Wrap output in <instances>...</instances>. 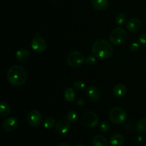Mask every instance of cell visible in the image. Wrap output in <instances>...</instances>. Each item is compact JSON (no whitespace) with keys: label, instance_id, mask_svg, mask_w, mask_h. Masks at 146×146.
<instances>
[{"label":"cell","instance_id":"25","mask_svg":"<svg viewBox=\"0 0 146 146\" xmlns=\"http://www.w3.org/2000/svg\"><path fill=\"white\" fill-rule=\"evenodd\" d=\"M85 84L81 81H76L74 83V88L78 91H83L85 88Z\"/></svg>","mask_w":146,"mask_h":146},{"label":"cell","instance_id":"21","mask_svg":"<svg viewBox=\"0 0 146 146\" xmlns=\"http://www.w3.org/2000/svg\"><path fill=\"white\" fill-rule=\"evenodd\" d=\"M135 129L139 133H146V118H143L137 123Z\"/></svg>","mask_w":146,"mask_h":146},{"label":"cell","instance_id":"7","mask_svg":"<svg viewBox=\"0 0 146 146\" xmlns=\"http://www.w3.org/2000/svg\"><path fill=\"white\" fill-rule=\"evenodd\" d=\"M42 115L37 110H32L27 115V122L31 126L37 127L42 122Z\"/></svg>","mask_w":146,"mask_h":146},{"label":"cell","instance_id":"17","mask_svg":"<svg viewBox=\"0 0 146 146\" xmlns=\"http://www.w3.org/2000/svg\"><path fill=\"white\" fill-rule=\"evenodd\" d=\"M92 145L93 146H108V141L106 138L102 135H96L92 138Z\"/></svg>","mask_w":146,"mask_h":146},{"label":"cell","instance_id":"20","mask_svg":"<svg viewBox=\"0 0 146 146\" xmlns=\"http://www.w3.org/2000/svg\"><path fill=\"white\" fill-rule=\"evenodd\" d=\"M56 125V120L54 117L48 116L44 119V122H43V125L46 129H51L52 128L54 125Z\"/></svg>","mask_w":146,"mask_h":146},{"label":"cell","instance_id":"3","mask_svg":"<svg viewBox=\"0 0 146 146\" xmlns=\"http://www.w3.org/2000/svg\"><path fill=\"white\" fill-rule=\"evenodd\" d=\"M128 33L123 27H117L114 29L109 35V40L114 45H121L126 41Z\"/></svg>","mask_w":146,"mask_h":146},{"label":"cell","instance_id":"15","mask_svg":"<svg viewBox=\"0 0 146 146\" xmlns=\"http://www.w3.org/2000/svg\"><path fill=\"white\" fill-rule=\"evenodd\" d=\"M125 143V138L121 134H114L110 138V145L111 146H123Z\"/></svg>","mask_w":146,"mask_h":146},{"label":"cell","instance_id":"11","mask_svg":"<svg viewBox=\"0 0 146 146\" xmlns=\"http://www.w3.org/2000/svg\"><path fill=\"white\" fill-rule=\"evenodd\" d=\"M19 125V121L15 117H9L2 123V127L7 132H12L15 131Z\"/></svg>","mask_w":146,"mask_h":146},{"label":"cell","instance_id":"2","mask_svg":"<svg viewBox=\"0 0 146 146\" xmlns=\"http://www.w3.org/2000/svg\"><path fill=\"white\" fill-rule=\"evenodd\" d=\"M94 56L100 59H106L109 58L113 52L112 45L104 38H98L94 41L91 46Z\"/></svg>","mask_w":146,"mask_h":146},{"label":"cell","instance_id":"14","mask_svg":"<svg viewBox=\"0 0 146 146\" xmlns=\"http://www.w3.org/2000/svg\"><path fill=\"white\" fill-rule=\"evenodd\" d=\"M91 5L98 11H105L109 6L108 0H91Z\"/></svg>","mask_w":146,"mask_h":146},{"label":"cell","instance_id":"28","mask_svg":"<svg viewBox=\"0 0 146 146\" xmlns=\"http://www.w3.org/2000/svg\"><path fill=\"white\" fill-rule=\"evenodd\" d=\"M96 58L94 56H88L85 59L86 64H88V65H92V64H95L96 63Z\"/></svg>","mask_w":146,"mask_h":146},{"label":"cell","instance_id":"18","mask_svg":"<svg viewBox=\"0 0 146 146\" xmlns=\"http://www.w3.org/2000/svg\"><path fill=\"white\" fill-rule=\"evenodd\" d=\"M11 112V108L7 103L4 101H0V115L7 116Z\"/></svg>","mask_w":146,"mask_h":146},{"label":"cell","instance_id":"30","mask_svg":"<svg viewBox=\"0 0 146 146\" xmlns=\"http://www.w3.org/2000/svg\"><path fill=\"white\" fill-rule=\"evenodd\" d=\"M74 146H85V145H84V144H82V143H77V144H76V145Z\"/></svg>","mask_w":146,"mask_h":146},{"label":"cell","instance_id":"27","mask_svg":"<svg viewBox=\"0 0 146 146\" xmlns=\"http://www.w3.org/2000/svg\"><path fill=\"white\" fill-rule=\"evenodd\" d=\"M138 41L142 45H146V33H143V34H140L138 36Z\"/></svg>","mask_w":146,"mask_h":146},{"label":"cell","instance_id":"29","mask_svg":"<svg viewBox=\"0 0 146 146\" xmlns=\"http://www.w3.org/2000/svg\"><path fill=\"white\" fill-rule=\"evenodd\" d=\"M56 146H71V145H70L68 143H59Z\"/></svg>","mask_w":146,"mask_h":146},{"label":"cell","instance_id":"22","mask_svg":"<svg viewBox=\"0 0 146 146\" xmlns=\"http://www.w3.org/2000/svg\"><path fill=\"white\" fill-rule=\"evenodd\" d=\"M115 21L118 25H124L127 22V16L124 13H120L117 15L116 18H115Z\"/></svg>","mask_w":146,"mask_h":146},{"label":"cell","instance_id":"24","mask_svg":"<svg viewBox=\"0 0 146 146\" xmlns=\"http://www.w3.org/2000/svg\"><path fill=\"white\" fill-rule=\"evenodd\" d=\"M110 129H111V124L108 121H104L100 124L99 130L102 132H108Z\"/></svg>","mask_w":146,"mask_h":146},{"label":"cell","instance_id":"19","mask_svg":"<svg viewBox=\"0 0 146 146\" xmlns=\"http://www.w3.org/2000/svg\"><path fill=\"white\" fill-rule=\"evenodd\" d=\"M64 98L68 102H73L75 100V91L72 88H67L64 91Z\"/></svg>","mask_w":146,"mask_h":146},{"label":"cell","instance_id":"23","mask_svg":"<svg viewBox=\"0 0 146 146\" xmlns=\"http://www.w3.org/2000/svg\"><path fill=\"white\" fill-rule=\"evenodd\" d=\"M78 114L76 111H71L67 114V119L71 123H75L78 121Z\"/></svg>","mask_w":146,"mask_h":146},{"label":"cell","instance_id":"16","mask_svg":"<svg viewBox=\"0 0 146 146\" xmlns=\"http://www.w3.org/2000/svg\"><path fill=\"white\" fill-rule=\"evenodd\" d=\"M30 57V52L26 48H21L16 52V58L20 62H25Z\"/></svg>","mask_w":146,"mask_h":146},{"label":"cell","instance_id":"5","mask_svg":"<svg viewBox=\"0 0 146 146\" xmlns=\"http://www.w3.org/2000/svg\"><path fill=\"white\" fill-rule=\"evenodd\" d=\"M85 56L82 53L78 51H74L68 54L66 61L71 67L78 68L85 62Z\"/></svg>","mask_w":146,"mask_h":146},{"label":"cell","instance_id":"10","mask_svg":"<svg viewBox=\"0 0 146 146\" xmlns=\"http://www.w3.org/2000/svg\"><path fill=\"white\" fill-rule=\"evenodd\" d=\"M71 128V122L68 119H61L56 124V132L58 135H65Z\"/></svg>","mask_w":146,"mask_h":146},{"label":"cell","instance_id":"4","mask_svg":"<svg viewBox=\"0 0 146 146\" xmlns=\"http://www.w3.org/2000/svg\"><path fill=\"white\" fill-rule=\"evenodd\" d=\"M109 119L115 124L123 123L127 118V114L123 108L120 107H114L110 110L108 113Z\"/></svg>","mask_w":146,"mask_h":146},{"label":"cell","instance_id":"9","mask_svg":"<svg viewBox=\"0 0 146 146\" xmlns=\"http://www.w3.org/2000/svg\"><path fill=\"white\" fill-rule=\"evenodd\" d=\"M86 96L89 101L92 102H97L101 98V94L98 87L95 86H91L86 90Z\"/></svg>","mask_w":146,"mask_h":146},{"label":"cell","instance_id":"6","mask_svg":"<svg viewBox=\"0 0 146 146\" xmlns=\"http://www.w3.org/2000/svg\"><path fill=\"white\" fill-rule=\"evenodd\" d=\"M81 121L85 126L88 128H95L99 123V118L96 113L87 111L83 114Z\"/></svg>","mask_w":146,"mask_h":146},{"label":"cell","instance_id":"8","mask_svg":"<svg viewBox=\"0 0 146 146\" xmlns=\"http://www.w3.org/2000/svg\"><path fill=\"white\" fill-rule=\"evenodd\" d=\"M31 48L37 53H42L46 48V42L40 36H36L31 41Z\"/></svg>","mask_w":146,"mask_h":146},{"label":"cell","instance_id":"26","mask_svg":"<svg viewBox=\"0 0 146 146\" xmlns=\"http://www.w3.org/2000/svg\"><path fill=\"white\" fill-rule=\"evenodd\" d=\"M140 43L136 42V41H133V42L131 43L129 46V49L131 50V51L132 52H136L139 50L140 48Z\"/></svg>","mask_w":146,"mask_h":146},{"label":"cell","instance_id":"12","mask_svg":"<svg viewBox=\"0 0 146 146\" xmlns=\"http://www.w3.org/2000/svg\"><path fill=\"white\" fill-rule=\"evenodd\" d=\"M142 27V23L141 20L137 18H133L127 21L126 27L129 31L132 33H135L139 31Z\"/></svg>","mask_w":146,"mask_h":146},{"label":"cell","instance_id":"13","mask_svg":"<svg viewBox=\"0 0 146 146\" xmlns=\"http://www.w3.org/2000/svg\"><path fill=\"white\" fill-rule=\"evenodd\" d=\"M127 93V88L124 84H118L113 88V94L116 98H121L125 96Z\"/></svg>","mask_w":146,"mask_h":146},{"label":"cell","instance_id":"1","mask_svg":"<svg viewBox=\"0 0 146 146\" xmlns=\"http://www.w3.org/2000/svg\"><path fill=\"white\" fill-rule=\"evenodd\" d=\"M28 75L25 68L19 65L10 67L7 72V78L9 83L14 86L24 85L27 81Z\"/></svg>","mask_w":146,"mask_h":146}]
</instances>
